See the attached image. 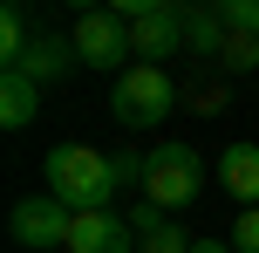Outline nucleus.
<instances>
[{
	"label": "nucleus",
	"instance_id": "obj_10",
	"mask_svg": "<svg viewBox=\"0 0 259 253\" xmlns=\"http://www.w3.org/2000/svg\"><path fill=\"white\" fill-rule=\"evenodd\" d=\"M219 185L252 212V205H259V144H225L219 151Z\"/></svg>",
	"mask_w": 259,
	"mask_h": 253
},
{
	"label": "nucleus",
	"instance_id": "obj_1",
	"mask_svg": "<svg viewBox=\"0 0 259 253\" xmlns=\"http://www.w3.org/2000/svg\"><path fill=\"white\" fill-rule=\"evenodd\" d=\"M41 178H48V199H62L68 212H109V199H116V164H109V151L89 144H55L41 158Z\"/></svg>",
	"mask_w": 259,
	"mask_h": 253
},
{
	"label": "nucleus",
	"instance_id": "obj_17",
	"mask_svg": "<svg viewBox=\"0 0 259 253\" xmlns=\"http://www.w3.org/2000/svg\"><path fill=\"white\" fill-rule=\"evenodd\" d=\"M191 110H198V117H225V82H198V89H191Z\"/></svg>",
	"mask_w": 259,
	"mask_h": 253
},
{
	"label": "nucleus",
	"instance_id": "obj_18",
	"mask_svg": "<svg viewBox=\"0 0 259 253\" xmlns=\"http://www.w3.org/2000/svg\"><path fill=\"white\" fill-rule=\"evenodd\" d=\"M109 164H116V192H123V185L143 192V158H137V151H109Z\"/></svg>",
	"mask_w": 259,
	"mask_h": 253
},
{
	"label": "nucleus",
	"instance_id": "obj_5",
	"mask_svg": "<svg viewBox=\"0 0 259 253\" xmlns=\"http://www.w3.org/2000/svg\"><path fill=\"white\" fill-rule=\"evenodd\" d=\"M7 233L21 253H68V233H75V212H68L62 199H48V192H34V199H21L7 212Z\"/></svg>",
	"mask_w": 259,
	"mask_h": 253
},
{
	"label": "nucleus",
	"instance_id": "obj_15",
	"mask_svg": "<svg viewBox=\"0 0 259 253\" xmlns=\"http://www.w3.org/2000/svg\"><path fill=\"white\" fill-rule=\"evenodd\" d=\"M219 14H225L232 34H252L259 41V0H219Z\"/></svg>",
	"mask_w": 259,
	"mask_h": 253
},
{
	"label": "nucleus",
	"instance_id": "obj_4",
	"mask_svg": "<svg viewBox=\"0 0 259 253\" xmlns=\"http://www.w3.org/2000/svg\"><path fill=\"white\" fill-rule=\"evenodd\" d=\"M68 41H75L82 68H96V76H123L130 68V21L116 7H89L75 27H68Z\"/></svg>",
	"mask_w": 259,
	"mask_h": 253
},
{
	"label": "nucleus",
	"instance_id": "obj_14",
	"mask_svg": "<svg viewBox=\"0 0 259 253\" xmlns=\"http://www.w3.org/2000/svg\"><path fill=\"white\" fill-rule=\"evenodd\" d=\"M219 68H225V76H252V68H259V41H252V34H232V27H225Z\"/></svg>",
	"mask_w": 259,
	"mask_h": 253
},
{
	"label": "nucleus",
	"instance_id": "obj_12",
	"mask_svg": "<svg viewBox=\"0 0 259 253\" xmlns=\"http://www.w3.org/2000/svg\"><path fill=\"white\" fill-rule=\"evenodd\" d=\"M34 110H41V82L0 76V123H7V130H27V123H34Z\"/></svg>",
	"mask_w": 259,
	"mask_h": 253
},
{
	"label": "nucleus",
	"instance_id": "obj_16",
	"mask_svg": "<svg viewBox=\"0 0 259 253\" xmlns=\"http://www.w3.org/2000/svg\"><path fill=\"white\" fill-rule=\"evenodd\" d=\"M232 253H259V205L232 219Z\"/></svg>",
	"mask_w": 259,
	"mask_h": 253
},
{
	"label": "nucleus",
	"instance_id": "obj_11",
	"mask_svg": "<svg viewBox=\"0 0 259 253\" xmlns=\"http://www.w3.org/2000/svg\"><path fill=\"white\" fill-rule=\"evenodd\" d=\"M178 14H184V55L219 62V48H225V14H219V7H178Z\"/></svg>",
	"mask_w": 259,
	"mask_h": 253
},
{
	"label": "nucleus",
	"instance_id": "obj_2",
	"mask_svg": "<svg viewBox=\"0 0 259 253\" xmlns=\"http://www.w3.org/2000/svg\"><path fill=\"white\" fill-rule=\"evenodd\" d=\"M198 192H205V158L191 144H157L143 158V205L157 212H191Z\"/></svg>",
	"mask_w": 259,
	"mask_h": 253
},
{
	"label": "nucleus",
	"instance_id": "obj_13",
	"mask_svg": "<svg viewBox=\"0 0 259 253\" xmlns=\"http://www.w3.org/2000/svg\"><path fill=\"white\" fill-rule=\"evenodd\" d=\"M27 48H34V34H27V7H7V14H0V68H14Z\"/></svg>",
	"mask_w": 259,
	"mask_h": 253
},
{
	"label": "nucleus",
	"instance_id": "obj_8",
	"mask_svg": "<svg viewBox=\"0 0 259 253\" xmlns=\"http://www.w3.org/2000/svg\"><path fill=\"white\" fill-rule=\"evenodd\" d=\"M68 253H137V226L123 212H75Z\"/></svg>",
	"mask_w": 259,
	"mask_h": 253
},
{
	"label": "nucleus",
	"instance_id": "obj_7",
	"mask_svg": "<svg viewBox=\"0 0 259 253\" xmlns=\"http://www.w3.org/2000/svg\"><path fill=\"white\" fill-rule=\"evenodd\" d=\"M68 68H82L75 41H68V34H48V27H41V34H34V48H27L14 68H0V76H27V82H41V89H48V82H62V76H68Z\"/></svg>",
	"mask_w": 259,
	"mask_h": 253
},
{
	"label": "nucleus",
	"instance_id": "obj_19",
	"mask_svg": "<svg viewBox=\"0 0 259 253\" xmlns=\"http://www.w3.org/2000/svg\"><path fill=\"white\" fill-rule=\"evenodd\" d=\"M191 253H232V240H211V233H205V240H198Z\"/></svg>",
	"mask_w": 259,
	"mask_h": 253
},
{
	"label": "nucleus",
	"instance_id": "obj_3",
	"mask_svg": "<svg viewBox=\"0 0 259 253\" xmlns=\"http://www.w3.org/2000/svg\"><path fill=\"white\" fill-rule=\"evenodd\" d=\"M170 110H178V82H170V68H150V62H130L116 82H109V117L123 123V130H150V123H164Z\"/></svg>",
	"mask_w": 259,
	"mask_h": 253
},
{
	"label": "nucleus",
	"instance_id": "obj_9",
	"mask_svg": "<svg viewBox=\"0 0 259 253\" xmlns=\"http://www.w3.org/2000/svg\"><path fill=\"white\" fill-rule=\"evenodd\" d=\"M130 226H137V253H191V246H198L191 233H184L170 212H157V205H137Z\"/></svg>",
	"mask_w": 259,
	"mask_h": 253
},
{
	"label": "nucleus",
	"instance_id": "obj_6",
	"mask_svg": "<svg viewBox=\"0 0 259 253\" xmlns=\"http://www.w3.org/2000/svg\"><path fill=\"white\" fill-rule=\"evenodd\" d=\"M178 48H184V14L170 7V0H150V7L130 21V55L150 62V68H164V55H178Z\"/></svg>",
	"mask_w": 259,
	"mask_h": 253
}]
</instances>
